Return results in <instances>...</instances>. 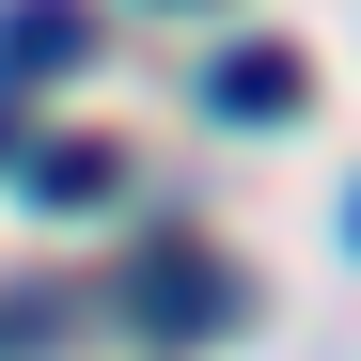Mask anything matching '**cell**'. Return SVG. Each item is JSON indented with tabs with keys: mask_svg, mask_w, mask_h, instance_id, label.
<instances>
[{
	"mask_svg": "<svg viewBox=\"0 0 361 361\" xmlns=\"http://www.w3.org/2000/svg\"><path fill=\"white\" fill-rule=\"evenodd\" d=\"M79 47H94L79 0H0V79H63Z\"/></svg>",
	"mask_w": 361,
	"mask_h": 361,
	"instance_id": "obj_3",
	"label": "cell"
},
{
	"mask_svg": "<svg viewBox=\"0 0 361 361\" xmlns=\"http://www.w3.org/2000/svg\"><path fill=\"white\" fill-rule=\"evenodd\" d=\"M126 314H142L157 345H204V330L252 314V283H235L204 235H142V252H126Z\"/></svg>",
	"mask_w": 361,
	"mask_h": 361,
	"instance_id": "obj_1",
	"label": "cell"
},
{
	"mask_svg": "<svg viewBox=\"0 0 361 361\" xmlns=\"http://www.w3.org/2000/svg\"><path fill=\"white\" fill-rule=\"evenodd\" d=\"M16 189L79 220V204H110V189H126V157H110V142H32V157H16Z\"/></svg>",
	"mask_w": 361,
	"mask_h": 361,
	"instance_id": "obj_4",
	"label": "cell"
},
{
	"mask_svg": "<svg viewBox=\"0 0 361 361\" xmlns=\"http://www.w3.org/2000/svg\"><path fill=\"white\" fill-rule=\"evenodd\" d=\"M298 94H314V79H298V47H267V32H252V47H220V63H204V110H220V126H283Z\"/></svg>",
	"mask_w": 361,
	"mask_h": 361,
	"instance_id": "obj_2",
	"label": "cell"
},
{
	"mask_svg": "<svg viewBox=\"0 0 361 361\" xmlns=\"http://www.w3.org/2000/svg\"><path fill=\"white\" fill-rule=\"evenodd\" d=\"M0 361H47V298H0Z\"/></svg>",
	"mask_w": 361,
	"mask_h": 361,
	"instance_id": "obj_5",
	"label": "cell"
},
{
	"mask_svg": "<svg viewBox=\"0 0 361 361\" xmlns=\"http://www.w3.org/2000/svg\"><path fill=\"white\" fill-rule=\"evenodd\" d=\"M345 235H361V204H345Z\"/></svg>",
	"mask_w": 361,
	"mask_h": 361,
	"instance_id": "obj_6",
	"label": "cell"
}]
</instances>
